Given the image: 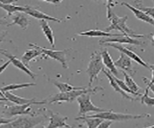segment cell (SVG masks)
I'll use <instances>...</instances> for the list:
<instances>
[{
    "instance_id": "obj_30",
    "label": "cell",
    "mask_w": 154,
    "mask_h": 128,
    "mask_svg": "<svg viewBox=\"0 0 154 128\" xmlns=\"http://www.w3.org/2000/svg\"><path fill=\"white\" fill-rule=\"evenodd\" d=\"M152 73V76H151V79L150 80H148L146 77H143V81L146 83V85H147V87L146 88H148L150 91L153 93L154 92V81H153V72H151Z\"/></svg>"
},
{
    "instance_id": "obj_38",
    "label": "cell",
    "mask_w": 154,
    "mask_h": 128,
    "mask_svg": "<svg viewBox=\"0 0 154 128\" xmlns=\"http://www.w3.org/2000/svg\"><path fill=\"white\" fill-rule=\"evenodd\" d=\"M144 128H154V126H153V125L151 124V125H149L148 127H144Z\"/></svg>"
},
{
    "instance_id": "obj_36",
    "label": "cell",
    "mask_w": 154,
    "mask_h": 128,
    "mask_svg": "<svg viewBox=\"0 0 154 128\" xmlns=\"http://www.w3.org/2000/svg\"><path fill=\"white\" fill-rule=\"evenodd\" d=\"M47 4H52V5H59L62 3V1H45Z\"/></svg>"
},
{
    "instance_id": "obj_31",
    "label": "cell",
    "mask_w": 154,
    "mask_h": 128,
    "mask_svg": "<svg viewBox=\"0 0 154 128\" xmlns=\"http://www.w3.org/2000/svg\"><path fill=\"white\" fill-rule=\"evenodd\" d=\"M111 125H112V121H110V120H103L96 128H110Z\"/></svg>"
},
{
    "instance_id": "obj_13",
    "label": "cell",
    "mask_w": 154,
    "mask_h": 128,
    "mask_svg": "<svg viewBox=\"0 0 154 128\" xmlns=\"http://www.w3.org/2000/svg\"><path fill=\"white\" fill-rule=\"evenodd\" d=\"M47 112V117L49 118V123L45 128H60V127H66L71 128L67 123L66 122L69 117H63L59 113H54L51 110H46Z\"/></svg>"
},
{
    "instance_id": "obj_3",
    "label": "cell",
    "mask_w": 154,
    "mask_h": 128,
    "mask_svg": "<svg viewBox=\"0 0 154 128\" xmlns=\"http://www.w3.org/2000/svg\"><path fill=\"white\" fill-rule=\"evenodd\" d=\"M47 116L42 115V116H22L14 118L13 121L7 124L0 125V128H35L37 125L42 124L47 120Z\"/></svg>"
},
{
    "instance_id": "obj_18",
    "label": "cell",
    "mask_w": 154,
    "mask_h": 128,
    "mask_svg": "<svg viewBox=\"0 0 154 128\" xmlns=\"http://www.w3.org/2000/svg\"><path fill=\"white\" fill-rule=\"evenodd\" d=\"M100 55H101V59H102L103 66H105V67L109 69V72L112 74L114 77H118L119 76V72H118L117 68L115 67L114 61H113L112 58H111V56L109 54V51L107 50V48H104L102 51H101Z\"/></svg>"
},
{
    "instance_id": "obj_22",
    "label": "cell",
    "mask_w": 154,
    "mask_h": 128,
    "mask_svg": "<svg viewBox=\"0 0 154 128\" xmlns=\"http://www.w3.org/2000/svg\"><path fill=\"white\" fill-rule=\"evenodd\" d=\"M105 75H106V77L108 78V80H109V82H110V85H111V87H112L116 92L117 93H119V94H122V96L123 97V98H125V99H129V100H132V101H135L136 100V98L135 97H132L131 96H129V94H127L126 93H124L122 90H120L119 89V87L118 86V84L116 83V81L114 80V76L112 74H111L109 72H107L105 69H103L102 70H101Z\"/></svg>"
},
{
    "instance_id": "obj_39",
    "label": "cell",
    "mask_w": 154,
    "mask_h": 128,
    "mask_svg": "<svg viewBox=\"0 0 154 128\" xmlns=\"http://www.w3.org/2000/svg\"><path fill=\"white\" fill-rule=\"evenodd\" d=\"M0 101H7V100H6V99H4V98H1V97H0Z\"/></svg>"
},
{
    "instance_id": "obj_7",
    "label": "cell",
    "mask_w": 154,
    "mask_h": 128,
    "mask_svg": "<svg viewBox=\"0 0 154 128\" xmlns=\"http://www.w3.org/2000/svg\"><path fill=\"white\" fill-rule=\"evenodd\" d=\"M91 93H85V94H82V96L76 98L77 102L79 104L78 117L86 116V114L89 112L101 113V112L108 111L107 109H105V108L96 107L95 105H94V103L91 100Z\"/></svg>"
},
{
    "instance_id": "obj_19",
    "label": "cell",
    "mask_w": 154,
    "mask_h": 128,
    "mask_svg": "<svg viewBox=\"0 0 154 128\" xmlns=\"http://www.w3.org/2000/svg\"><path fill=\"white\" fill-rule=\"evenodd\" d=\"M47 81L51 83L52 85L56 86L58 89H59L60 93H67V92H72V91H80V90H85L87 88L84 87H75V86H72L70 84H67V83H63L58 81V80L55 79H52L50 77L47 78Z\"/></svg>"
},
{
    "instance_id": "obj_17",
    "label": "cell",
    "mask_w": 154,
    "mask_h": 128,
    "mask_svg": "<svg viewBox=\"0 0 154 128\" xmlns=\"http://www.w3.org/2000/svg\"><path fill=\"white\" fill-rule=\"evenodd\" d=\"M29 46H30L31 48L24 52V54L21 56L20 61L22 62L24 65L26 66L27 68L30 69V67H29V63H30L32 60L36 59L37 57L41 56L42 55V52H41L40 49L38 48L37 44H29Z\"/></svg>"
},
{
    "instance_id": "obj_29",
    "label": "cell",
    "mask_w": 154,
    "mask_h": 128,
    "mask_svg": "<svg viewBox=\"0 0 154 128\" xmlns=\"http://www.w3.org/2000/svg\"><path fill=\"white\" fill-rule=\"evenodd\" d=\"M148 92H149V89L146 88V92H144V93L142 96L141 103L142 104H146V105H147L149 107H153L154 106V98L148 96Z\"/></svg>"
},
{
    "instance_id": "obj_34",
    "label": "cell",
    "mask_w": 154,
    "mask_h": 128,
    "mask_svg": "<svg viewBox=\"0 0 154 128\" xmlns=\"http://www.w3.org/2000/svg\"><path fill=\"white\" fill-rule=\"evenodd\" d=\"M7 35H8V32H7V31H2V32H0V44H1L2 41H5V38H6Z\"/></svg>"
},
{
    "instance_id": "obj_28",
    "label": "cell",
    "mask_w": 154,
    "mask_h": 128,
    "mask_svg": "<svg viewBox=\"0 0 154 128\" xmlns=\"http://www.w3.org/2000/svg\"><path fill=\"white\" fill-rule=\"evenodd\" d=\"M133 3L137 6V7H135V8H137L138 10L142 11L143 13L146 14V15H147L149 17L153 18V16H154V9H153V7H144V6H143V3L141 1H134Z\"/></svg>"
},
{
    "instance_id": "obj_37",
    "label": "cell",
    "mask_w": 154,
    "mask_h": 128,
    "mask_svg": "<svg viewBox=\"0 0 154 128\" xmlns=\"http://www.w3.org/2000/svg\"><path fill=\"white\" fill-rule=\"evenodd\" d=\"M0 96H1V98H4V99H6V98H5V96H4V93L1 92V90H0ZM6 100H7V99H6Z\"/></svg>"
},
{
    "instance_id": "obj_5",
    "label": "cell",
    "mask_w": 154,
    "mask_h": 128,
    "mask_svg": "<svg viewBox=\"0 0 154 128\" xmlns=\"http://www.w3.org/2000/svg\"><path fill=\"white\" fill-rule=\"evenodd\" d=\"M104 69V66L102 64V59H101V55L99 51H94L93 54L91 55L90 63L88 68L86 69V72L88 73L90 77V81L88 88H91L94 80H97L98 74Z\"/></svg>"
},
{
    "instance_id": "obj_2",
    "label": "cell",
    "mask_w": 154,
    "mask_h": 128,
    "mask_svg": "<svg viewBox=\"0 0 154 128\" xmlns=\"http://www.w3.org/2000/svg\"><path fill=\"white\" fill-rule=\"evenodd\" d=\"M102 87H95V88H87L85 90H80V91H72L67 93H59L55 96H49L47 99H45V103H63V102H73L77 97H79L82 94L85 93H91L94 94L97 93V91H103Z\"/></svg>"
},
{
    "instance_id": "obj_41",
    "label": "cell",
    "mask_w": 154,
    "mask_h": 128,
    "mask_svg": "<svg viewBox=\"0 0 154 128\" xmlns=\"http://www.w3.org/2000/svg\"><path fill=\"white\" fill-rule=\"evenodd\" d=\"M71 128H73V127H71Z\"/></svg>"
},
{
    "instance_id": "obj_8",
    "label": "cell",
    "mask_w": 154,
    "mask_h": 128,
    "mask_svg": "<svg viewBox=\"0 0 154 128\" xmlns=\"http://www.w3.org/2000/svg\"><path fill=\"white\" fill-rule=\"evenodd\" d=\"M34 103L23 104V105H6L3 114L7 116L8 118L16 117V116H30L35 117L37 116L36 113L32 112V105Z\"/></svg>"
},
{
    "instance_id": "obj_4",
    "label": "cell",
    "mask_w": 154,
    "mask_h": 128,
    "mask_svg": "<svg viewBox=\"0 0 154 128\" xmlns=\"http://www.w3.org/2000/svg\"><path fill=\"white\" fill-rule=\"evenodd\" d=\"M87 116V115H86ZM87 117H97L104 120H110V121H126L131 120H137V118L142 117H151L149 114H143V115H131V114H122V113H116L112 109H109L108 111L96 113L94 115H88Z\"/></svg>"
},
{
    "instance_id": "obj_16",
    "label": "cell",
    "mask_w": 154,
    "mask_h": 128,
    "mask_svg": "<svg viewBox=\"0 0 154 128\" xmlns=\"http://www.w3.org/2000/svg\"><path fill=\"white\" fill-rule=\"evenodd\" d=\"M4 93V96L5 98L7 99V101H10L14 103V105H23V104H28V103H34V104H45V100H42V101H38L36 100L35 98H31V99H27V98H24L21 96H17L16 94H13L10 92H6V93Z\"/></svg>"
},
{
    "instance_id": "obj_33",
    "label": "cell",
    "mask_w": 154,
    "mask_h": 128,
    "mask_svg": "<svg viewBox=\"0 0 154 128\" xmlns=\"http://www.w3.org/2000/svg\"><path fill=\"white\" fill-rule=\"evenodd\" d=\"M10 64H11V63H10V61H7L6 63H4L2 66H0V74H1V73L4 72V70L8 68V66H9Z\"/></svg>"
},
{
    "instance_id": "obj_11",
    "label": "cell",
    "mask_w": 154,
    "mask_h": 128,
    "mask_svg": "<svg viewBox=\"0 0 154 128\" xmlns=\"http://www.w3.org/2000/svg\"><path fill=\"white\" fill-rule=\"evenodd\" d=\"M100 44H132V45H140L143 46L146 45V42H143L139 39H134V38H130L127 36H122V37H117L115 38H106V39H102L99 41Z\"/></svg>"
},
{
    "instance_id": "obj_12",
    "label": "cell",
    "mask_w": 154,
    "mask_h": 128,
    "mask_svg": "<svg viewBox=\"0 0 154 128\" xmlns=\"http://www.w3.org/2000/svg\"><path fill=\"white\" fill-rule=\"evenodd\" d=\"M114 65L116 68H119L122 69V72L127 73L129 76H133V75L137 72L136 69L133 67L132 60L127 57L126 55H124L122 53H120L119 58L117 61H114Z\"/></svg>"
},
{
    "instance_id": "obj_40",
    "label": "cell",
    "mask_w": 154,
    "mask_h": 128,
    "mask_svg": "<svg viewBox=\"0 0 154 128\" xmlns=\"http://www.w3.org/2000/svg\"><path fill=\"white\" fill-rule=\"evenodd\" d=\"M0 106H2V104H0Z\"/></svg>"
},
{
    "instance_id": "obj_32",
    "label": "cell",
    "mask_w": 154,
    "mask_h": 128,
    "mask_svg": "<svg viewBox=\"0 0 154 128\" xmlns=\"http://www.w3.org/2000/svg\"><path fill=\"white\" fill-rule=\"evenodd\" d=\"M13 120H14L13 118H8V117H0V125L7 124V123H10V122L13 121Z\"/></svg>"
},
{
    "instance_id": "obj_15",
    "label": "cell",
    "mask_w": 154,
    "mask_h": 128,
    "mask_svg": "<svg viewBox=\"0 0 154 128\" xmlns=\"http://www.w3.org/2000/svg\"><path fill=\"white\" fill-rule=\"evenodd\" d=\"M11 17H12V23H8L7 26L18 25L22 30H26L28 26L31 24V20H29L28 16L25 13L17 12L13 14Z\"/></svg>"
},
{
    "instance_id": "obj_23",
    "label": "cell",
    "mask_w": 154,
    "mask_h": 128,
    "mask_svg": "<svg viewBox=\"0 0 154 128\" xmlns=\"http://www.w3.org/2000/svg\"><path fill=\"white\" fill-rule=\"evenodd\" d=\"M40 26L42 28V30L43 32V35L45 36L47 41H49L50 45L52 46V49H54L55 47V38H54V33H53L52 28L49 26L48 22L45 20H41Z\"/></svg>"
},
{
    "instance_id": "obj_9",
    "label": "cell",
    "mask_w": 154,
    "mask_h": 128,
    "mask_svg": "<svg viewBox=\"0 0 154 128\" xmlns=\"http://www.w3.org/2000/svg\"><path fill=\"white\" fill-rule=\"evenodd\" d=\"M104 46L114 47V48H116V49H118L119 51H120V53L126 55L131 60H134L135 62H137L139 65H141V66H143V67L146 68L147 69L150 70L151 72H153V66L152 65H148L147 63H146V62H144L138 54L134 53L133 51H131L129 48H127V47L122 46V44H104Z\"/></svg>"
},
{
    "instance_id": "obj_27",
    "label": "cell",
    "mask_w": 154,
    "mask_h": 128,
    "mask_svg": "<svg viewBox=\"0 0 154 128\" xmlns=\"http://www.w3.org/2000/svg\"><path fill=\"white\" fill-rule=\"evenodd\" d=\"M0 8L3 9L5 11H7L9 17H11L14 13L24 12V6H17V5H14V4H3L0 2Z\"/></svg>"
},
{
    "instance_id": "obj_24",
    "label": "cell",
    "mask_w": 154,
    "mask_h": 128,
    "mask_svg": "<svg viewBox=\"0 0 154 128\" xmlns=\"http://www.w3.org/2000/svg\"><path fill=\"white\" fill-rule=\"evenodd\" d=\"M75 120L85 121L87 126H88L87 128H96L104 120H101V118H97V117H90L87 116H81V117H75Z\"/></svg>"
},
{
    "instance_id": "obj_1",
    "label": "cell",
    "mask_w": 154,
    "mask_h": 128,
    "mask_svg": "<svg viewBox=\"0 0 154 128\" xmlns=\"http://www.w3.org/2000/svg\"><path fill=\"white\" fill-rule=\"evenodd\" d=\"M119 2H107V18L110 20L111 24L109 27L105 28L103 30L104 32L110 33V31H119L123 36H127L130 38H134V39H142V38H146V35L137 34L136 32L133 31L131 28H129L126 24V21L128 20L127 16H124L122 17H118L113 11V7L116 6Z\"/></svg>"
},
{
    "instance_id": "obj_14",
    "label": "cell",
    "mask_w": 154,
    "mask_h": 128,
    "mask_svg": "<svg viewBox=\"0 0 154 128\" xmlns=\"http://www.w3.org/2000/svg\"><path fill=\"white\" fill-rule=\"evenodd\" d=\"M0 54H3L4 56H6L7 58L9 59L10 63L13 64L17 69H20V70H22V72H25L26 74H28L29 76H30L32 79H36V78L38 77V75H37L36 73H34V72H32V70H31V69L27 68L26 66L24 65L20 60L17 59L14 55L10 54L9 52H7V50H5V49H0Z\"/></svg>"
},
{
    "instance_id": "obj_6",
    "label": "cell",
    "mask_w": 154,
    "mask_h": 128,
    "mask_svg": "<svg viewBox=\"0 0 154 128\" xmlns=\"http://www.w3.org/2000/svg\"><path fill=\"white\" fill-rule=\"evenodd\" d=\"M38 46V48L41 50L42 55L40 57V60L42 59H48V58H52L58 62H60L61 65L63 66V68L65 69H69V62L66 59V55L69 54V52L71 51L72 49H63V50H54V49H46L45 47L42 46Z\"/></svg>"
},
{
    "instance_id": "obj_35",
    "label": "cell",
    "mask_w": 154,
    "mask_h": 128,
    "mask_svg": "<svg viewBox=\"0 0 154 128\" xmlns=\"http://www.w3.org/2000/svg\"><path fill=\"white\" fill-rule=\"evenodd\" d=\"M0 25H8V21L6 18H0Z\"/></svg>"
},
{
    "instance_id": "obj_21",
    "label": "cell",
    "mask_w": 154,
    "mask_h": 128,
    "mask_svg": "<svg viewBox=\"0 0 154 128\" xmlns=\"http://www.w3.org/2000/svg\"><path fill=\"white\" fill-rule=\"evenodd\" d=\"M77 36H86V37H105V38H117V37H122V34H113V33H107L104 32L103 30H87L84 32L77 33Z\"/></svg>"
},
{
    "instance_id": "obj_25",
    "label": "cell",
    "mask_w": 154,
    "mask_h": 128,
    "mask_svg": "<svg viewBox=\"0 0 154 128\" xmlns=\"http://www.w3.org/2000/svg\"><path fill=\"white\" fill-rule=\"evenodd\" d=\"M122 74H123V76H124V78H125L124 83H125V85L127 86V88L130 90V91L133 92V93H140L139 92L141 91L142 88L140 87V86H138L137 83L133 80V78H132L131 76H129V75H128L127 73H125V72H122Z\"/></svg>"
},
{
    "instance_id": "obj_26",
    "label": "cell",
    "mask_w": 154,
    "mask_h": 128,
    "mask_svg": "<svg viewBox=\"0 0 154 128\" xmlns=\"http://www.w3.org/2000/svg\"><path fill=\"white\" fill-rule=\"evenodd\" d=\"M37 86L36 83H24V84H9L4 86L2 88H0L2 93H6L10 91H14V90H19L23 88H28V87H34Z\"/></svg>"
},
{
    "instance_id": "obj_10",
    "label": "cell",
    "mask_w": 154,
    "mask_h": 128,
    "mask_svg": "<svg viewBox=\"0 0 154 128\" xmlns=\"http://www.w3.org/2000/svg\"><path fill=\"white\" fill-rule=\"evenodd\" d=\"M23 13H25L27 16H30L34 18H38V20H45V21L50 20V21H54V22H58V23H62V22H64V21L70 18V17H66L65 18H63V20H59V18L50 17L49 15H47V14H45L41 11H38L36 7L31 6V5L24 6V12Z\"/></svg>"
},
{
    "instance_id": "obj_20",
    "label": "cell",
    "mask_w": 154,
    "mask_h": 128,
    "mask_svg": "<svg viewBox=\"0 0 154 128\" xmlns=\"http://www.w3.org/2000/svg\"><path fill=\"white\" fill-rule=\"evenodd\" d=\"M120 4H122V5H123V6H125V7H127L130 11H132V12L134 13V16L138 18V20H142V21H143V22L149 23L150 25H153V24H154V20H153V18L149 17H148L147 15H146L144 13H143L142 11L138 10L137 8H135L134 6H132L131 4H129V3H127V2H122Z\"/></svg>"
}]
</instances>
